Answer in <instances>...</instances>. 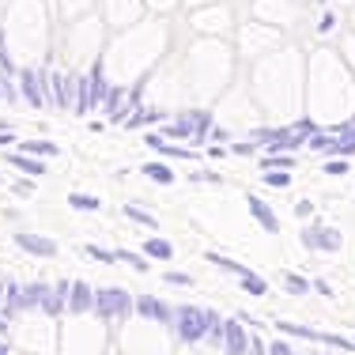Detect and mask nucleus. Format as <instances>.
Here are the masks:
<instances>
[{"label":"nucleus","instance_id":"f257e3e1","mask_svg":"<svg viewBox=\"0 0 355 355\" xmlns=\"http://www.w3.org/2000/svg\"><path fill=\"white\" fill-rule=\"evenodd\" d=\"M302 242L310 250H340V234L333 227H310V231H302Z\"/></svg>","mask_w":355,"mask_h":355},{"label":"nucleus","instance_id":"f03ea898","mask_svg":"<svg viewBox=\"0 0 355 355\" xmlns=\"http://www.w3.org/2000/svg\"><path fill=\"white\" fill-rule=\"evenodd\" d=\"M15 242H19L23 250H31V253H38V257H53L57 246L49 239H38V234H27V231H19L15 234Z\"/></svg>","mask_w":355,"mask_h":355},{"label":"nucleus","instance_id":"7ed1b4c3","mask_svg":"<svg viewBox=\"0 0 355 355\" xmlns=\"http://www.w3.org/2000/svg\"><path fill=\"white\" fill-rule=\"evenodd\" d=\"M246 205H250V212L261 219V223H265V231H280V223H276V216L268 212V205L261 197H246Z\"/></svg>","mask_w":355,"mask_h":355},{"label":"nucleus","instance_id":"20e7f679","mask_svg":"<svg viewBox=\"0 0 355 355\" xmlns=\"http://www.w3.org/2000/svg\"><path fill=\"white\" fill-rule=\"evenodd\" d=\"M144 174H148L151 182H163V185L174 182V171H171V166H163V163H148V166H144Z\"/></svg>","mask_w":355,"mask_h":355},{"label":"nucleus","instance_id":"39448f33","mask_svg":"<svg viewBox=\"0 0 355 355\" xmlns=\"http://www.w3.org/2000/svg\"><path fill=\"white\" fill-rule=\"evenodd\" d=\"M69 205H72V208H80V212H98V200H95V197H87V193H72Z\"/></svg>","mask_w":355,"mask_h":355},{"label":"nucleus","instance_id":"423d86ee","mask_svg":"<svg viewBox=\"0 0 355 355\" xmlns=\"http://www.w3.org/2000/svg\"><path fill=\"white\" fill-rule=\"evenodd\" d=\"M144 250H148L151 253V257H171V242H163V239H148V242H144Z\"/></svg>","mask_w":355,"mask_h":355},{"label":"nucleus","instance_id":"0eeeda50","mask_svg":"<svg viewBox=\"0 0 355 355\" xmlns=\"http://www.w3.org/2000/svg\"><path fill=\"white\" fill-rule=\"evenodd\" d=\"M8 163H12V166H19V171H27V174H42V171H46L42 163H31V159H23V155H12Z\"/></svg>","mask_w":355,"mask_h":355},{"label":"nucleus","instance_id":"6e6552de","mask_svg":"<svg viewBox=\"0 0 355 355\" xmlns=\"http://www.w3.org/2000/svg\"><path fill=\"white\" fill-rule=\"evenodd\" d=\"M242 287H250V295H265V280L253 272H242Z\"/></svg>","mask_w":355,"mask_h":355},{"label":"nucleus","instance_id":"1a4fd4ad","mask_svg":"<svg viewBox=\"0 0 355 355\" xmlns=\"http://www.w3.org/2000/svg\"><path fill=\"white\" fill-rule=\"evenodd\" d=\"M27 151H38V155H57V144H49V140H27Z\"/></svg>","mask_w":355,"mask_h":355},{"label":"nucleus","instance_id":"9d476101","mask_svg":"<svg viewBox=\"0 0 355 355\" xmlns=\"http://www.w3.org/2000/svg\"><path fill=\"white\" fill-rule=\"evenodd\" d=\"M117 261H129V265L137 268V272H148V261L137 257V253H125V250H121V253H117Z\"/></svg>","mask_w":355,"mask_h":355},{"label":"nucleus","instance_id":"9b49d317","mask_svg":"<svg viewBox=\"0 0 355 355\" xmlns=\"http://www.w3.org/2000/svg\"><path fill=\"white\" fill-rule=\"evenodd\" d=\"M333 151H340V155H352V151H355V129H352L344 140H336V144H333Z\"/></svg>","mask_w":355,"mask_h":355},{"label":"nucleus","instance_id":"f8f14e48","mask_svg":"<svg viewBox=\"0 0 355 355\" xmlns=\"http://www.w3.org/2000/svg\"><path fill=\"white\" fill-rule=\"evenodd\" d=\"M125 216H129V219H137V223H144V227H155V219H151L148 212H140V208H132V205L125 208Z\"/></svg>","mask_w":355,"mask_h":355},{"label":"nucleus","instance_id":"ddd939ff","mask_svg":"<svg viewBox=\"0 0 355 355\" xmlns=\"http://www.w3.org/2000/svg\"><path fill=\"white\" fill-rule=\"evenodd\" d=\"M287 287L299 295V291H306V280H302V276H287Z\"/></svg>","mask_w":355,"mask_h":355},{"label":"nucleus","instance_id":"4468645a","mask_svg":"<svg viewBox=\"0 0 355 355\" xmlns=\"http://www.w3.org/2000/svg\"><path fill=\"white\" fill-rule=\"evenodd\" d=\"M265 182L268 185H287V182H291V174H265Z\"/></svg>","mask_w":355,"mask_h":355},{"label":"nucleus","instance_id":"2eb2a0df","mask_svg":"<svg viewBox=\"0 0 355 355\" xmlns=\"http://www.w3.org/2000/svg\"><path fill=\"white\" fill-rule=\"evenodd\" d=\"M344 171H348V163H344V159H336V163L325 166V174H344Z\"/></svg>","mask_w":355,"mask_h":355},{"label":"nucleus","instance_id":"dca6fc26","mask_svg":"<svg viewBox=\"0 0 355 355\" xmlns=\"http://www.w3.org/2000/svg\"><path fill=\"white\" fill-rule=\"evenodd\" d=\"M166 284H178V287H189V276H182V272H171V276H166Z\"/></svg>","mask_w":355,"mask_h":355},{"label":"nucleus","instance_id":"f3484780","mask_svg":"<svg viewBox=\"0 0 355 355\" xmlns=\"http://www.w3.org/2000/svg\"><path fill=\"white\" fill-rule=\"evenodd\" d=\"M295 212H299V216H310V212H314V205H310V200H299V205H295Z\"/></svg>","mask_w":355,"mask_h":355}]
</instances>
